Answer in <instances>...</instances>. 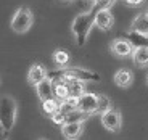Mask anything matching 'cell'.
<instances>
[{
	"mask_svg": "<svg viewBox=\"0 0 148 140\" xmlns=\"http://www.w3.org/2000/svg\"><path fill=\"white\" fill-rule=\"evenodd\" d=\"M68 87H69V97H81L85 93V84L79 79L68 76Z\"/></svg>",
	"mask_w": 148,
	"mask_h": 140,
	"instance_id": "obj_16",
	"label": "cell"
},
{
	"mask_svg": "<svg viewBox=\"0 0 148 140\" xmlns=\"http://www.w3.org/2000/svg\"><path fill=\"white\" fill-rule=\"evenodd\" d=\"M110 50L118 58H126V56H132L135 47L132 45V42L129 39H114L110 45Z\"/></svg>",
	"mask_w": 148,
	"mask_h": 140,
	"instance_id": "obj_5",
	"label": "cell"
},
{
	"mask_svg": "<svg viewBox=\"0 0 148 140\" xmlns=\"http://www.w3.org/2000/svg\"><path fill=\"white\" fill-rule=\"evenodd\" d=\"M95 26L101 31H110L114 26V16L111 10H100L95 13Z\"/></svg>",
	"mask_w": 148,
	"mask_h": 140,
	"instance_id": "obj_9",
	"label": "cell"
},
{
	"mask_svg": "<svg viewBox=\"0 0 148 140\" xmlns=\"http://www.w3.org/2000/svg\"><path fill=\"white\" fill-rule=\"evenodd\" d=\"M64 73H66L69 78L79 79V81H82V82H97V81H100V74L95 73V71L85 69V68L69 66V68H64Z\"/></svg>",
	"mask_w": 148,
	"mask_h": 140,
	"instance_id": "obj_4",
	"label": "cell"
},
{
	"mask_svg": "<svg viewBox=\"0 0 148 140\" xmlns=\"http://www.w3.org/2000/svg\"><path fill=\"white\" fill-rule=\"evenodd\" d=\"M87 118H89V114H85L84 111L74 110L73 113H69L66 116V122H84Z\"/></svg>",
	"mask_w": 148,
	"mask_h": 140,
	"instance_id": "obj_20",
	"label": "cell"
},
{
	"mask_svg": "<svg viewBox=\"0 0 148 140\" xmlns=\"http://www.w3.org/2000/svg\"><path fill=\"white\" fill-rule=\"evenodd\" d=\"M147 15H148V10H147Z\"/></svg>",
	"mask_w": 148,
	"mask_h": 140,
	"instance_id": "obj_29",
	"label": "cell"
},
{
	"mask_svg": "<svg viewBox=\"0 0 148 140\" xmlns=\"http://www.w3.org/2000/svg\"><path fill=\"white\" fill-rule=\"evenodd\" d=\"M47 78H48V71L45 69L44 65L34 63L32 66L29 68V73H27V84L37 87V85L40 84L42 81H45Z\"/></svg>",
	"mask_w": 148,
	"mask_h": 140,
	"instance_id": "obj_8",
	"label": "cell"
},
{
	"mask_svg": "<svg viewBox=\"0 0 148 140\" xmlns=\"http://www.w3.org/2000/svg\"><path fill=\"white\" fill-rule=\"evenodd\" d=\"M16 114H18V103L10 95H2L0 98V127H2L3 140L15 126Z\"/></svg>",
	"mask_w": 148,
	"mask_h": 140,
	"instance_id": "obj_2",
	"label": "cell"
},
{
	"mask_svg": "<svg viewBox=\"0 0 148 140\" xmlns=\"http://www.w3.org/2000/svg\"><path fill=\"white\" fill-rule=\"evenodd\" d=\"M58 2L63 5H68V3H73V2H77V0H58Z\"/></svg>",
	"mask_w": 148,
	"mask_h": 140,
	"instance_id": "obj_26",
	"label": "cell"
},
{
	"mask_svg": "<svg viewBox=\"0 0 148 140\" xmlns=\"http://www.w3.org/2000/svg\"><path fill=\"white\" fill-rule=\"evenodd\" d=\"M116 0H95V5H93V10L100 11V10H110L113 7Z\"/></svg>",
	"mask_w": 148,
	"mask_h": 140,
	"instance_id": "obj_21",
	"label": "cell"
},
{
	"mask_svg": "<svg viewBox=\"0 0 148 140\" xmlns=\"http://www.w3.org/2000/svg\"><path fill=\"white\" fill-rule=\"evenodd\" d=\"M36 90H37V97L40 100V103L42 102H47V100H50V98H55V93H53V82L48 78L37 85Z\"/></svg>",
	"mask_w": 148,
	"mask_h": 140,
	"instance_id": "obj_11",
	"label": "cell"
},
{
	"mask_svg": "<svg viewBox=\"0 0 148 140\" xmlns=\"http://www.w3.org/2000/svg\"><path fill=\"white\" fill-rule=\"evenodd\" d=\"M113 110V103H111L110 97L106 95H98V110H97V114H103L106 113V111Z\"/></svg>",
	"mask_w": 148,
	"mask_h": 140,
	"instance_id": "obj_19",
	"label": "cell"
},
{
	"mask_svg": "<svg viewBox=\"0 0 148 140\" xmlns=\"http://www.w3.org/2000/svg\"><path fill=\"white\" fill-rule=\"evenodd\" d=\"M69 60H71V55L66 50H56V52H53V61H55L56 66L66 68L69 65Z\"/></svg>",
	"mask_w": 148,
	"mask_h": 140,
	"instance_id": "obj_18",
	"label": "cell"
},
{
	"mask_svg": "<svg viewBox=\"0 0 148 140\" xmlns=\"http://www.w3.org/2000/svg\"><path fill=\"white\" fill-rule=\"evenodd\" d=\"M74 110H79V108H74V106H71L69 103H68L66 100H63V102H60V110L58 111H61L63 114H69V113H73Z\"/></svg>",
	"mask_w": 148,
	"mask_h": 140,
	"instance_id": "obj_24",
	"label": "cell"
},
{
	"mask_svg": "<svg viewBox=\"0 0 148 140\" xmlns=\"http://www.w3.org/2000/svg\"><path fill=\"white\" fill-rule=\"evenodd\" d=\"M84 130V122H66L61 126V134L68 140H76Z\"/></svg>",
	"mask_w": 148,
	"mask_h": 140,
	"instance_id": "obj_12",
	"label": "cell"
},
{
	"mask_svg": "<svg viewBox=\"0 0 148 140\" xmlns=\"http://www.w3.org/2000/svg\"><path fill=\"white\" fill-rule=\"evenodd\" d=\"M77 5L82 8V11H92L95 0H77Z\"/></svg>",
	"mask_w": 148,
	"mask_h": 140,
	"instance_id": "obj_23",
	"label": "cell"
},
{
	"mask_svg": "<svg viewBox=\"0 0 148 140\" xmlns=\"http://www.w3.org/2000/svg\"><path fill=\"white\" fill-rule=\"evenodd\" d=\"M79 110L84 111L85 114H97L98 110V95L97 93L85 92L84 95L79 97Z\"/></svg>",
	"mask_w": 148,
	"mask_h": 140,
	"instance_id": "obj_7",
	"label": "cell"
},
{
	"mask_svg": "<svg viewBox=\"0 0 148 140\" xmlns=\"http://www.w3.org/2000/svg\"><path fill=\"white\" fill-rule=\"evenodd\" d=\"M95 10L92 11H81L79 15H76V18L73 19V24H71V32H73L74 39H76V44L77 45H85L87 39H89V34L92 26L95 24Z\"/></svg>",
	"mask_w": 148,
	"mask_h": 140,
	"instance_id": "obj_1",
	"label": "cell"
},
{
	"mask_svg": "<svg viewBox=\"0 0 148 140\" xmlns=\"http://www.w3.org/2000/svg\"><path fill=\"white\" fill-rule=\"evenodd\" d=\"M113 81H114V84L118 85V87L127 89V87H129V85L134 82V74H132V71H130V69H127V68H122V69H118V71H116Z\"/></svg>",
	"mask_w": 148,
	"mask_h": 140,
	"instance_id": "obj_10",
	"label": "cell"
},
{
	"mask_svg": "<svg viewBox=\"0 0 148 140\" xmlns=\"http://www.w3.org/2000/svg\"><path fill=\"white\" fill-rule=\"evenodd\" d=\"M130 31H137L142 34H148V15L147 13H140L135 16V19L132 21Z\"/></svg>",
	"mask_w": 148,
	"mask_h": 140,
	"instance_id": "obj_15",
	"label": "cell"
},
{
	"mask_svg": "<svg viewBox=\"0 0 148 140\" xmlns=\"http://www.w3.org/2000/svg\"><path fill=\"white\" fill-rule=\"evenodd\" d=\"M101 119V124L106 130L110 132H118L121 129V124H122V118H121V113L116 110H110L106 113H103L100 116Z\"/></svg>",
	"mask_w": 148,
	"mask_h": 140,
	"instance_id": "obj_6",
	"label": "cell"
},
{
	"mask_svg": "<svg viewBox=\"0 0 148 140\" xmlns=\"http://www.w3.org/2000/svg\"><path fill=\"white\" fill-rule=\"evenodd\" d=\"M126 39H129L135 48L148 47V34H142V32H137V31H129L126 34Z\"/></svg>",
	"mask_w": 148,
	"mask_h": 140,
	"instance_id": "obj_13",
	"label": "cell"
},
{
	"mask_svg": "<svg viewBox=\"0 0 148 140\" xmlns=\"http://www.w3.org/2000/svg\"><path fill=\"white\" fill-rule=\"evenodd\" d=\"M40 140H47V139H40Z\"/></svg>",
	"mask_w": 148,
	"mask_h": 140,
	"instance_id": "obj_28",
	"label": "cell"
},
{
	"mask_svg": "<svg viewBox=\"0 0 148 140\" xmlns=\"http://www.w3.org/2000/svg\"><path fill=\"white\" fill-rule=\"evenodd\" d=\"M50 119H52V122L56 124V126H64L66 124V114H63L61 111H58V113H55L53 116H50Z\"/></svg>",
	"mask_w": 148,
	"mask_h": 140,
	"instance_id": "obj_22",
	"label": "cell"
},
{
	"mask_svg": "<svg viewBox=\"0 0 148 140\" xmlns=\"http://www.w3.org/2000/svg\"><path fill=\"white\" fill-rule=\"evenodd\" d=\"M40 110H42V113L47 114V116H53V114L58 113V110H60V100L50 98V100H47V102H42Z\"/></svg>",
	"mask_w": 148,
	"mask_h": 140,
	"instance_id": "obj_17",
	"label": "cell"
},
{
	"mask_svg": "<svg viewBox=\"0 0 148 140\" xmlns=\"http://www.w3.org/2000/svg\"><path fill=\"white\" fill-rule=\"evenodd\" d=\"M147 87H148V74H147Z\"/></svg>",
	"mask_w": 148,
	"mask_h": 140,
	"instance_id": "obj_27",
	"label": "cell"
},
{
	"mask_svg": "<svg viewBox=\"0 0 148 140\" xmlns=\"http://www.w3.org/2000/svg\"><path fill=\"white\" fill-rule=\"evenodd\" d=\"M143 0H124V3L130 5V7H137V5H140Z\"/></svg>",
	"mask_w": 148,
	"mask_h": 140,
	"instance_id": "obj_25",
	"label": "cell"
},
{
	"mask_svg": "<svg viewBox=\"0 0 148 140\" xmlns=\"http://www.w3.org/2000/svg\"><path fill=\"white\" fill-rule=\"evenodd\" d=\"M32 23H34L32 11H31L29 8H26V7H21V8H18V10L15 11V15H13L11 23H10V27L18 34H24V32H27V31L31 29Z\"/></svg>",
	"mask_w": 148,
	"mask_h": 140,
	"instance_id": "obj_3",
	"label": "cell"
},
{
	"mask_svg": "<svg viewBox=\"0 0 148 140\" xmlns=\"http://www.w3.org/2000/svg\"><path fill=\"white\" fill-rule=\"evenodd\" d=\"M132 61H134V65L138 66V68L148 66V47L135 48L134 53H132Z\"/></svg>",
	"mask_w": 148,
	"mask_h": 140,
	"instance_id": "obj_14",
	"label": "cell"
}]
</instances>
